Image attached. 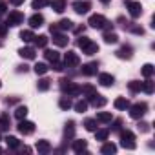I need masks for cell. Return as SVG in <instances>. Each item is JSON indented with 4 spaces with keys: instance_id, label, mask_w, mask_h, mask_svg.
<instances>
[{
    "instance_id": "obj_14",
    "label": "cell",
    "mask_w": 155,
    "mask_h": 155,
    "mask_svg": "<svg viewBox=\"0 0 155 155\" xmlns=\"http://www.w3.org/2000/svg\"><path fill=\"white\" fill-rule=\"evenodd\" d=\"M99 82H101V86H111L115 82V79H113V75H110V73H101L99 75Z\"/></svg>"
},
{
    "instance_id": "obj_23",
    "label": "cell",
    "mask_w": 155,
    "mask_h": 155,
    "mask_svg": "<svg viewBox=\"0 0 155 155\" xmlns=\"http://www.w3.org/2000/svg\"><path fill=\"white\" fill-rule=\"evenodd\" d=\"M57 29H62V31H69V29H73V22H71L69 18H62V20L57 24Z\"/></svg>"
},
{
    "instance_id": "obj_5",
    "label": "cell",
    "mask_w": 155,
    "mask_h": 155,
    "mask_svg": "<svg viewBox=\"0 0 155 155\" xmlns=\"http://www.w3.org/2000/svg\"><path fill=\"white\" fill-rule=\"evenodd\" d=\"M22 22H24V15H22L20 11H11V13L8 15V20H6L8 28H9V26H18V24H22Z\"/></svg>"
},
{
    "instance_id": "obj_51",
    "label": "cell",
    "mask_w": 155,
    "mask_h": 155,
    "mask_svg": "<svg viewBox=\"0 0 155 155\" xmlns=\"http://www.w3.org/2000/svg\"><path fill=\"white\" fill-rule=\"evenodd\" d=\"M75 33H84V26H81V28H77V29H75Z\"/></svg>"
},
{
    "instance_id": "obj_22",
    "label": "cell",
    "mask_w": 155,
    "mask_h": 155,
    "mask_svg": "<svg viewBox=\"0 0 155 155\" xmlns=\"http://www.w3.org/2000/svg\"><path fill=\"white\" fill-rule=\"evenodd\" d=\"M111 120H113L111 113H108V111H99V113H97V122L108 124V122H111Z\"/></svg>"
},
{
    "instance_id": "obj_46",
    "label": "cell",
    "mask_w": 155,
    "mask_h": 155,
    "mask_svg": "<svg viewBox=\"0 0 155 155\" xmlns=\"http://www.w3.org/2000/svg\"><path fill=\"white\" fill-rule=\"evenodd\" d=\"M120 126H122V122H120V120H113V126H111V131H119V130H120Z\"/></svg>"
},
{
    "instance_id": "obj_44",
    "label": "cell",
    "mask_w": 155,
    "mask_h": 155,
    "mask_svg": "<svg viewBox=\"0 0 155 155\" xmlns=\"http://www.w3.org/2000/svg\"><path fill=\"white\" fill-rule=\"evenodd\" d=\"M6 31H8V24L6 22H0V37H4Z\"/></svg>"
},
{
    "instance_id": "obj_54",
    "label": "cell",
    "mask_w": 155,
    "mask_h": 155,
    "mask_svg": "<svg viewBox=\"0 0 155 155\" xmlns=\"http://www.w3.org/2000/svg\"><path fill=\"white\" fill-rule=\"evenodd\" d=\"M2 151H4V150H2V148H0V153H2Z\"/></svg>"
},
{
    "instance_id": "obj_11",
    "label": "cell",
    "mask_w": 155,
    "mask_h": 155,
    "mask_svg": "<svg viewBox=\"0 0 155 155\" xmlns=\"http://www.w3.org/2000/svg\"><path fill=\"white\" fill-rule=\"evenodd\" d=\"M88 102H90L93 108H102V106H106V99H104L102 95H99V93H93V95L88 99Z\"/></svg>"
},
{
    "instance_id": "obj_17",
    "label": "cell",
    "mask_w": 155,
    "mask_h": 155,
    "mask_svg": "<svg viewBox=\"0 0 155 155\" xmlns=\"http://www.w3.org/2000/svg\"><path fill=\"white\" fill-rule=\"evenodd\" d=\"M68 40H69V38H68L64 33H58V31H57V33H53V42H55L57 46H60V48H62V46H66V44H68Z\"/></svg>"
},
{
    "instance_id": "obj_28",
    "label": "cell",
    "mask_w": 155,
    "mask_h": 155,
    "mask_svg": "<svg viewBox=\"0 0 155 155\" xmlns=\"http://www.w3.org/2000/svg\"><path fill=\"white\" fill-rule=\"evenodd\" d=\"M20 38H22L24 42H33L35 33H33L31 29H24V31H20Z\"/></svg>"
},
{
    "instance_id": "obj_15",
    "label": "cell",
    "mask_w": 155,
    "mask_h": 155,
    "mask_svg": "<svg viewBox=\"0 0 155 155\" xmlns=\"http://www.w3.org/2000/svg\"><path fill=\"white\" fill-rule=\"evenodd\" d=\"M86 148H88L86 140H73V151L75 153H88Z\"/></svg>"
},
{
    "instance_id": "obj_32",
    "label": "cell",
    "mask_w": 155,
    "mask_h": 155,
    "mask_svg": "<svg viewBox=\"0 0 155 155\" xmlns=\"http://www.w3.org/2000/svg\"><path fill=\"white\" fill-rule=\"evenodd\" d=\"M73 133H75V124H73V122H68L66 128H64V137H66V139H71Z\"/></svg>"
},
{
    "instance_id": "obj_2",
    "label": "cell",
    "mask_w": 155,
    "mask_h": 155,
    "mask_svg": "<svg viewBox=\"0 0 155 155\" xmlns=\"http://www.w3.org/2000/svg\"><path fill=\"white\" fill-rule=\"evenodd\" d=\"M60 88L64 90V93H68V97H77V95H81V91H82V88L79 86V84H75V82H71V81H60Z\"/></svg>"
},
{
    "instance_id": "obj_41",
    "label": "cell",
    "mask_w": 155,
    "mask_h": 155,
    "mask_svg": "<svg viewBox=\"0 0 155 155\" xmlns=\"http://www.w3.org/2000/svg\"><path fill=\"white\" fill-rule=\"evenodd\" d=\"M49 82H51V81H48V79H40L38 84H37V88H38L40 91H46V90H49Z\"/></svg>"
},
{
    "instance_id": "obj_35",
    "label": "cell",
    "mask_w": 155,
    "mask_h": 155,
    "mask_svg": "<svg viewBox=\"0 0 155 155\" xmlns=\"http://www.w3.org/2000/svg\"><path fill=\"white\" fill-rule=\"evenodd\" d=\"M84 128H86L88 131H95V130H97V120H95V119H86V120H84Z\"/></svg>"
},
{
    "instance_id": "obj_52",
    "label": "cell",
    "mask_w": 155,
    "mask_h": 155,
    "mask_svg": "<svg viewBox=\"0 0 155 155\" xmlns=\"http://www.w3.org/2000/svg\"><path fill=\"white\" fill-rule=\"evenodd\" d=\"M18 71H28V66H18Z\"/></svg>"
},
{
    "instance_id": "obj_18",
    "label": "cell",
    "mask_w": 155,
    "mask_h": 155,
    "mask_svg": "<svg viewBox=\"0 0 155 155\" xmlns=\"http://www.w3.org/2000/svg\"><path fill=\"white\" fill-rule=\"evenodd\" d=\"M113 106H115L117 110H128V108H130V101H128L126 97H119V99H115Z\"/></svg>"
},
{
    "instance_id": "obj_48",
    "label": "cell",
    "mask_w": 155,
    "mask_h": 155,
    "mask_svg": "<svg viewBox=\"0 0 155 155\" xmlns=\"http://www.w3.org/2000/svg\"><path fill=\"white\" fill-rule=\"evenodd\" d=\"M9 4H11V6H22L24 0H9Z\"/></svg>"
},
{
    "instance_id": "obj_9",
    "label": "cell",
    "mask_w": 155,
    "mask_h": 155,
    "mask_svg": "<svg viewBox=\"0 0 155 155\" xmlns=\"http://www.w3.org/2000/svg\"><path fill=\"white\" fill-rule=\"evenodd\" d=\"M73 9L79 13V15H84V13H88L91 9V4L88 2V0H79V2L73 4Z\"/></svg>"
},
{
    "instance_id": "obj_42",
    "label": "cell",
    "mask_w": 155,
    "mask_h": 155,
    "mask_svg": "<svg viewBox=\"0 0 155 155\" xmlns=\"http://www.w3.org/2000/svg\"><path fill=\"white\" fill-rule=\"evenodd\" d=\"M153 88H155V84L148 79L146 82H142V91H146V93H153Z\"/></svg>"
},
{
    "instance_id": "obj_20",
    "label": "cell",
    "mask_w": 155,
    "mask_h": 155,
    "mask_svg": "<svg viewBox=\"0 0 155 155\" xmlns=\"http://www.w3.org/2000/svg\"><path fill=\"white\" fill-rule=\"evenodd\" d=\"M49 6L53 8V11L62 13L66 9V0H53V2H49Z\"/></svg>"
},
{
    "instance_id": "obj_7",
    "label": "cell",
    "mask_w": 155,
    "mask_h": 155,
    "mask_svg": "<svg viewBox=\"0 0 155 155\" xmlns=\"http://www.w3.org/2000/svg\"><path fill=\"white\" fill-rule=\"evenodd\" d=\"M64 64H66L68 68H75V66H79V64H81V58H79V55H77V53L68 51L66 57H64Z\"/></svg>"
},
{
    "instance_id": "obj_43",
    "label": "cell",
    "mask_w": 155,
    "mask_h": 155,
    "mask_svg": "<svg viewBox=\"0 0 155 155\" xmlns=\"http://www.w3.org/2000/svg\"><path fill=\"white\" fill-rule=\"evenodd\" d=\"M81 93H82V95H86V99H90V97H91L93 93H97V90H95L93 86H84Z\"/></svg>"
},
{
    "instance_id": "obj_25",
    "label": "cell",
    "mask_w": 155,
    "mask_h": 155,
    "mask_svg": "<svg viewBox=\"0 0 155 155\" xmlns=\"http://www.w3.org/2000/svg\"><path fill=\"white\" fill-rule=\"evenodd\" d=\"M117 151V146L113 144V142H106V144H102V148H101V153H104V155H111V153H115Z\"/></svg>"
},
{
    "instance_id": "obj_55",
    "label": "cell",
    "mask_w": 155,
    "mask_h": 155,
    "mask_svg": "<svg viewBox=\"0 0 155 155\" xmlns=\"http://www.w3.org/2000/svg\"><path fill=\"white\" fill-rule=\"evenodd\" d=\"M0 86H2V82H0Z\"/></svg>"
},
{
    "instance_id": "obj_24",
    "label": "cell",
    "mask_w": 155,
    "mask_h": 155,
    "mask_svg": "<svg viewBox=\"0 0 155 155\" xmlns=\"http://www.w3.org/2000/svg\"><path fill=\"white\" fill-rule=\"evenodd\" d=\"M18 55L22 57V58H35V49L33 48H22V49H18Z\"/></svg>"
},
{
    "instance_id": "obj_4",
    "label": "cell",
    "mask_w": 155,
    "mask_h": 155,
    "mask_svg": "<svg viewBox=\"0 0 155 155\" xmlns=\"http://www.w3.org/2000/svg\"><path fill=\"white\" fill-rule=\"evenodd\" d=\"M128 110H130V117H131V119H140V117L146 115L148 106H146V102H137V104L130 106Z\"/></svg>"
},
{
    "instance_id": "obj_31",
    "label": "cell",
    "mask_w": 155,
    "mask_h": 155,
    "mask_svg": "<svg viewBox=\"0 0 155 155\" xmlns=\"http://www.w3.org/2000/svg\"><path fill=\"white\" fill-rule=\"evenodd\" d=\"M58 106H60V110H69V108L73 106V102H71L69 97H62V99L58 101Z\"/></svg>"
},
{
    "instance_id": "obj_36",
    "label": "cell",
    "mask_w": 155,
    "mask_h": 155,
    "mask_svg": "<svg viewBox=\"0 0 155 155\" xmlns=\"http://www.w3.org/2000/svg\"><path fill=\"white\" fill-rule=\"evenodd\" d=\"M153 71H155V68H153L151 64H144V66H142V75L146 77V79H150V77L153 75Z\"/></svg>"
},
{
    "instance_id": "obj_53",
    "label": "cell",
    "mask_w": 155,
    "mask_h": 155,
    "mask_svg": "<svg viewBox=\"0 0 155 155\" xmlns=\"http://www.w3.org/2000/svg\"><path fill=\"white\" fill-rule=\"evenodd\" d=\"M101 2H104V4H108V2H110V0H101Z\"/></svg>"
},
{
    "instance_id": "obj_10",
    "label": "cell",
    "mask_w": 155,
    "mask_h": 155,
    "mask_svg": "<svg viewBox=\"0 0 155 155\" xmlns=\"http://www.w3.org/2000/svg\"><path fill=\"white\" fill-rule=\"evenodd\" d=\"M18 131L22 133V135H29V133H33L35 131V124L31 122V120H20V124H18Z\"/></svg>"
},
{
    "instance_id": "obj_16",
    "label": "cell",
    "mask_w": 155,
    "mask_h": 155,
    "mask_svg": "<svg viewBox=\"0 0 155 155\" xmlns=\"http://www.w3.org/2000/svg\"><path fill=\"white\" fill-rule=\"evenodd\" d=\"M9 128H11L9 115L8 113H2V115H0V131H8Z\"/></svg>"
},
{
    "instance_id": "obj_33",
    "label": "cell",
    "mask_w": 155,
    "mask_h": 155,
    "mask_svg": "<svg viewBox=\"0 0 155 155\" xmlns=\"http://www.w3.org/2000/svg\"><path fill=\"white\" fill-rule=\"evenodd\" d=\"M128 88H130V91H133V93L142 91V82H139V81H131V82L128 84Z\"/></svg>"
},
{
    "instance_id": "obj_39",
    "label": "cell",
    "mask_w": 155,
    "mask_h": 155,
    "mask_svg": "<svg viewBox=\"0 0 155 155\" xmlns=\"http://www.w3.org/2000/svg\"><path fill=\"white\" fill-rule=\"evenodd\" d=\"M110 135V130H95V137L97 140H106Z\"/></svg>"
},
{
    "instance_id": "obj_19",
    "label": "cell",
    "mask_w": 155,
    "mask_h": 155,
    "mask_svg": "<svg viewBox=\"0 0 155 155\" xmlns=\"http://www.w3.org/2000/svg\"><path fill=\"white\" fill-rule=\"evenodd\" d=\"M37 151L38 153H49L51 151V144L48 140H37Z\"/></svg>"
},
{
    "instance_id": "obj_38",
    "label": "cell",
    "mask_w": 155,
    "mask_h": 155,
    "mask_svg": "<svg viewBox=\"0 0 155 155\" xmlns=\"http://www.w3.org/2000/svg\"><path fill=\"white\" fill-rule=\"evenodd\" d=\"M48 66L44 64V62H38V64H35V73L37 75H44V73H48Z\"/></svg>"
},
{
    "instance_id": "obj_49",
    "label": "cell",
    "mask_w": 155,
    "mask_h": 155,
    "mask_svg": "<svg viewBox=\"0 0 155 155\" xmlns=\"http://www.w3.org/2000/svg\"><path fill=\"white\" fill-rule=\"evenodd\" d=\"M131 31L133 33H137V35H142L144 31H142V28H131Z\"/></svg>"
},
{
    "instance_id": "obj_40",
    "label": "cell",
    "mask_w": 155,
    "mask_h": 155,
    "mask_svg": "<svg viewBox=\"0 0 155 155\" xmlns=\"http://www.w3.org/2000/svg\"><path fill=\"white\" fill-rule=\"evenodd\" d=\"M49 2H48V0H33V2H31V8L33 9H42V8H46Z\"/></svg>"
},
{
    "instance_id": "obj_12",
    "label": "cell",
    "mask_w": 155,
    "mask_h": 155,
    "mask_svg": "<svg viewBox=\"0 0 155 155\" xmlns=\"http://www.w3.org/2000/svg\"><path fill=\"white\" fill-rule=\"evenodd\" d=\"M97 68H99V64L97 62H88V64H84L82 66V75H86V77H91V75H95L97 73Z\"/></svg>"
},
{
    "instance_id": "obj_29",
    "label": "cell",
    "mask_w": 155,
    "mask_h": 155,
    "mask_svg": "<svg viewBox=\"0 0 155 155\" xmlns=\"http://www.w3.org/2000/svg\"><path fill=\"white\" fill-rule=\"evenodd\" d=\"M4 140H6V144H8L11 150H17V148L20 146V140H18L17 137H11V135H9V137H6Z\"/></svg>"
},
{
    "instance_id": "obj_13",
    "label": "cell",
    "mask_w": 155,
    "mask_h": 155,
    "mask_svg": "<svg viewBox=\"0 0 155 155\" xmlns=\"http://www.w3.org/2000/svg\"><path fill=\"white\" fill-rule=\"evenodd\" d=\"M28 22H29V26L35 29V28H40V26L44 24V17H42L40 13H35L33 17H29V20H28Z\"/></svg>"
},
{
    "instance_id": "obj_37",
    "label": "cell",
    "mask_w": 155,
    "mask_h": 155,
    "mask_svg": "<svg viewBox=\"0 0 155 155\" xmlns=\"http://www.w3.org/2000/svg\"><path fill=\"white\" fill-rule=\"evenodd\" d=\"M117 40H119V37H117L115 33H110V31L104 33V42H106V44H115Z\"/></svg>"
},
{
    "instance_id": "obj_34",
    "label": "cell",
    "mask_w": 155,
    "mask_h": 155,
    "mask_svg": "<svg viewBox=\"0 0 155 155\" xmlns=\"http://www.w3.org/2000/svg\"><path fill=\"white\" fill-rule=\"evenodd\" d=\"M26 115H28V108H26V106H18L17 111H15V117H17L18 120H22V119H26Z\"/></svg>"
},
{
    "instance_id": "obj_26",
    "label": "cell",
    "mask_w": 155,
    "mask_h": 155,
    "mask_svg": "<svg viewBox=\"0 0 155 155\" xmlns=\"http://www.w3.org/2000/svg\"><path fill=\"white\" fill-rule=\"evenodd\" d=\"M44 57L53 64V62H57L58 58H60V55H58V51H55V49H46V53H44Z\"/></svg>"
},
{
    "instance_id": "obj_50",
    "label": "cell",
    "mask_w": 155,
    "mask_h": 155,
    "mask_svg": "<svg viewBox=\"0 0 155 155\" xmlns=\"http://www.w3.org/2000/svg\"><path fill=\"white\" fill-rule=\"evenodd\" d=\"M6 13V2H0V15Z\"/></svg>"
},
{
    "instance_id": "obj_21",
    "label": "cell",
    "mask_w": 155,
    "mask_h": 155,
    "mask_svg": "<svg viewBox=\"0 0 155 155\" xmlns=\"http://www.w3.org/2000/svg\"><path fill=\"white\" fill-rule=\"evenodd\" d=\"M117 57L119 58H131V48L130 46H122L117 49Z\"/></svg>"
},
{
    "instance_id": "obj_3",
    "label": "cell",
    "mask_w": 155,
    "mask_h": 155,
    "mask_svg": "<svg viewBox=\"0 0 155 155\" xmlns=\"http://www.w3.org/2000/svg\"><path fill=\"white\" fill-rule=\"evenodd\" d=\"M120 146L128 148V150H135V135H133V131H130V130L120 131Z\"/></svg>"
},
{
    "instance_id": "obj_27",
    "label": "cell",
    "mask_w": 155,
    "mask_h": 155,
    "mask_svg": "<svg viewBox=\"0 0 155 155\" xmlns=\"http://www.w3.org/2000/svg\"><path fill=\"white\" fill-rule=\"evenodd\" d=\"M48 40H49V38H48L46 35H38V37L33 38V42H35L37 48H46V46H48Z\"/></svg>"
},
{
    "instance_id": "obj_8",
    "label": "cell",
    "mask_w": 155,
    "mask_h": 155,
    "mask_svg": "<svg viewBox=\"0 0 155 155\" xmlns=\"http://www.w3.org/2000/svg\"><path fill=\"white\" fill-rule=\"evenodd\" d=\"M128 11H130V15H131L133 18H139V17L142 15V6H140V2H133V0H130V2H128Z\"/></svg>"
},
{
    "instance_id": "obj_6",
    "label": "cell",
    "mask_w": 155,
    "mask_h": 155,
    "mask_svg": "<svg viewBox=\"0 0 155 155\" xmlns=\"http://www.w3.org/2000/svg\"><path fill=\"white\" fill-rule=\"evenodd\" d=\"M106 18L102 17V15H91L90 17V20H88V24L91 26V28H95V29H102L104 26H106Z\"/></svg>"
},
{
    "instance_id": "obj_1",
    "label": "cell",
    "mask_w": 155,
    "mask_h": 155,
    "mask_svg": "<svg viewBox=\"0 0 155 155\" xmlns=\"http://www.w3.org/2000/svg\"><path fill=\"white\" fill-rule=\"evenodd\" d=\"M79 48L82 49V53H86V55H95L97 51H99V46L95 44V42H91L88 37H82V38H79Z\"/></svg>"
},
{
    "instance_id": "obj_30",
    "label": "cell",
    "mask_w": 155,
    "mask_h": 155,
    "mask_svg": "<svg viewBox=\"0 0 155 155\" xmlns=\"http://www.w3.org/2000/svg\"><path fill=\"white\" fill-rule=\"evenodd\" d=\"M73 108H75V111L84 113V111L88 110V101H79V102H75V104H73Z\"/></svg>"
},
{
    "instance_id": "obj_45",
    "label": "cell",
    "mask_w": 155,
    "mask_h": 155,
    "mask_svg": "<svg viewBox=\"0 0 155 155\" xmlns=\"http://www.w3.org/2000/svg\"><path fill=\"white\" fill-rule=\"evenodd\" d=\"M64 68H66V64H60L58 60H57V62H53V69H57V71H62Z\"/></svg>"
},
{
    "instance_id": "obj_47",
    "label": "cell",
    "mask_w": 155,
    "mask_h": 155,
    "mask_svg": "<svg viewBox=\"0 0 155 155\" xmlns=\"http://www.w3.org/2000/svg\"><path fill=\"white\" fill-rule=\"evenodd\" d=\"M148 130H150L148 122H139V131H148Z\"/></svg>"
}]
</instances>
